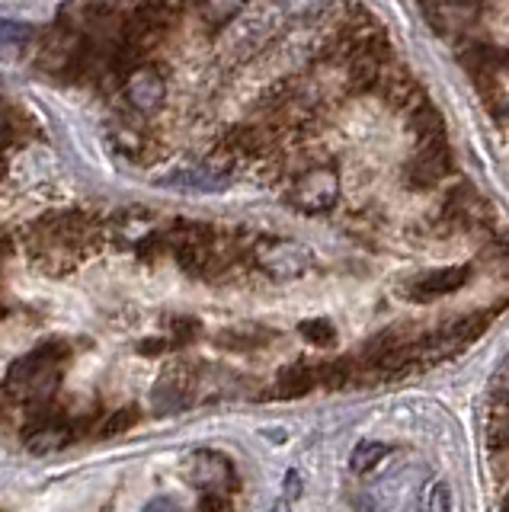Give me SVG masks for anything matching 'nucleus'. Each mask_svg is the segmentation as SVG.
<instances>
[{
    "mask_svg": "<svg viewBox=\"0 0 509 512\" xmlns=\"http://www.w3.org/2000/svg\"><path fill=\"white\" fill-rule=\"evenodd\" d=\"M298 333L314 346H330L333 340H337V330H333V324H330V320H321V317L305 320V324L298 327Z\"/></svg>",
    "mask_w": 509,
    "mask_h": 512,
    "instance_id": "nucleus-19",
    "label": "nucleus"
},
{
    "mask_svg": "<svg viewBox=\"0 0 509 512\" xmlns=\"http://www.w3.org/2000/svg\"><path fill=\"white\" fill-rule=\"evenodd\" d=\"M449 170H452V151H449V144H445V138L439 135V138H429L420 144L417 157H413L407 167V180L417 189H429V186H436Z\"/></svg>",
    "mask_w": 509,
    "mask_h": 512,
    "instance_id": "nucleus-6",
    "label": "nucleus"
},
{
    "mask_svg": "<svg viewBox=\"0 0 509 512\" xmlns=\"http://www.w3.org/2000/svg\"><path fill=\"white\" fill-rule=\"evenodd\" d=\"M333 0H282V10L285 16H292V20H311V16L324 13Z\"/></svg>",
    "mask_w": 509,
    "mask_h": 512,
    "instance_id": "nucleus-20",
    "label": "nucleus"
},
{
    "mask_svg": "<svg viewBox=\"0 0 509 512\" xmlns=\"http://www.w3.org/2000/svg\"><path fill=\"white\" fill-rule=\"evenodd\" d=\"M253 263L273 279H298L311 266V250L289 237H260L253 244Z\"/></svg>",
    "mask_w": 509,
    "mask_h": 512,
    "instance_id": "nucleus-3",
    "label": "nucleus"
},
{
    "mask_svg": "<svg viewBox=\"0 0 509 512\" xmlns=\"http://www.w3.org/2000/svg\"><path fill=\"white\" fill-rule=\"evenodd\" d=\"M247 7V0H202L199 10H202V20L209 23L212 29L228 26L237 13Z\"/></svg>",
    "mask_w": 509,
    "mask_h": 512,
    "instance_id": "nucleus-16",
    "label": "nucleus"
},
{
    "mask_svg": "<svg viewBox=\"0 0 509 512\" xmlns=\"http://www.w3.org/2000/svg\"><path fill=\"white\" fill-rule=\"evenodd\" d=\"M93 228L90 221L81 215H58L42 221L36 228V240H33V260L45 269L65 272L71 269L90 247Z\"/></svg>",
    "mask_w": 509,
    "mask_h": 512,
    "instance_id": "nucleus-2",
    "label": "nucleus"
},
{
    "mask_svg": "<svg viewBox=\"0 0 509 512\" xmlns=\"http://www.w3.org/2000/svg\"><path fill=\"white\" fill-rule=\"evenodd\" d=\"M141 512H183V509H180V503L167 500V496H154L151 503H145V509H141Z\"/></svg>",
    "mask_w": 509,
    "mask_h": 512,
    "instance_id": "nucleus-23",
    "label": "nucleus"
},
{
    "mask_svg": "<svg viewBox=\"0 0 509 512\" xmlns=\"http://www.w3.org/2000/svg\"><path fill=\"white\" fill-rule=\"evenodd\" d=\"M161 186L177 189V192H218L228 186V176L218 173L212 167H199V170H177L161 180Z\"/></svg>",
    "mask_w": 509,
    "mask_h": 512,
    "instance_id": "nucleus-11",
    "label": "nucleus"
},
{
    "mask_svg": "<svg viewBox=\"0 0 509 512\" xmlns=\"http://www.w3.org/2000/svg\"><path fill=\"white\" fill-rule=\"evenodd\" d=\"M36 39V32L23 23H7L0 20V52L4 55H20L26 52V45Z\"/></svg>",
    "mask_w": 509,
    "mask_h": 512,
    "instance_id": "nucleus-17",
    "label": "nucleus"
},
{
    "mask_svg": "<svg viewBox=\"0 0 509 512\" xmlns=\"http://www.w3.org/2000/svg\"><path fill=\"white\" fill-rule=\"evenodd\" d=\"M125 96L138 112H157L164 106V96H167V84L157 68L151 64H141L135 68L129 77H125Z\"/></svg>",
    "mask_w": 509,
    "mask_h": 512,
    "instance_id": "nucleus-8",
    "label": "nucleus"
},
{
    "mask_svg": "<svg viewBox=\"0 0 509 512\" xmlns=\"http://www.w3.org/2000/svg\"><path fill=\"white\" fill-rule=\"evenodd\" d=\"M317 384V368L311 365H285L273 381V397L276 400H298L305 397Z\"/></svg>",
    "mask_w": 509,
    "mask_h": 512,
    "instance_id": "nucleus-12",
    "label": "nucleus"
},
{
    "mask_svg": "<svg viewBox=\"0 0 509 512\" xmlns=\"http://www.w3.org/2000/svg\"><path fill=\"white\" fill-rule=\"evenodd\" d=\"M295 493H301V474L289 471V474H285V500H292Z\"/></svg>",
    "mask_w": 509,
    "mask_h": 512,
    "instance_id": "nucleus-24",
    "label": "nucleus"
},
{
    "mask_svg": "<svg viewBox=\"0 0 509 512\" xmlns=\"http://www.w3.org/2000/svg\"><path fill=\"white\" fill-rule=\"evenodd\" d=\"M269 340V333L266 330H257V327H250L247 330H228V333H218V343H225L231 349H257Z\"/></svg>",
    "mask_w": 509,
    "mask_h": 512,
    "instance_id": "nucleus-18",
    "label": "nucleus"
},
{
    "mask_svg": "<svg viewBox=\"0 0 509 512\" xmlns=\"http://www.w3.org/2000/svg\"><path fill=\"white\" fill-rule=\"evenodd\" d=\"M23 442L33 455H52L71 442V426L61 420H42L23 432Z\"/></svg>",
    "mask_w": 509,
    "mask_h": 512,
    "instance_id": "nucleus-10",
    "label": "nucleus"
},
{
    "mask_svg": "<svg viewBox=\"0 0 509 512\" xmlns=\"http://www.w3.org/2000/svg\"><path fill=\"white\" fill-rule=\"evenodd\" d=\"M490 400L493 404H509V356L497 365L490 378Z\"/></svg>",
    "mask_w": 509,
    "mask_h": 512,
    "instance_id": "nucleus-22",
    "label": "nucleus"
},
{
    "mask_svg": "<svg viewBox=\"0 0 509 512\" xmlns=\"http://www.w3.org/2000/svg\"><path fill=\"white\" fill-rule=\"evenodd\" d=\"M484 439L493 452H509V404H493Z\"/></svg>",
    "mask_w": 509,
    "mask_h": 512,
    "instance_id": "nucleus-15",
    "label": "nucleus"
},
{
    "mask_svg": "<svg viewBox=\"0 0 509 512\" xmlns=\"http://www.w3.org/2000/svg\"><path fill=\"white\" fill-rule=\"evenodd\" d=\"M273 512H292V503L289 500H285V496H282V500L276 503V509Z\"/></svg>",
    "mask_w": 509,
    "mask_h": 512,
    "instance_id": "nucleus-26",
    "label": "nucleus"
},
{
    "mask_svg": "<svg viewBox=\"0 0 509 512\" xmlns=\"http://www.w3.org/2000/svg\"><path fill=\"white\" fill-rule=\"evenodd\" d=\"M340 199V176L333 167H311L289 189V202L305 215H324Z\"/></svg>",
    "mask_w": 509,
    "mask_h": 512,
    "instance_id": "nucleus-4",
    "label": "nucleus"
},
{
    "mask_svg": "<svg viewBox=\"0 0 509 512\" xmlns=\"http://www.w3.org/2000/svg\"><path fill=\"white\" fill-rule=\"evenodd\" d=\"M388 455V445L385 442H375V439H365L353 448V455H349V471L353 474H372L381 461Z\"/></svg>",
    "mask_w": 509,
    "mask_h": 512,
    "instance_id": "nucleus-13",
    "label": "nucleus"
},
{
    "mask_svg": "<svg viewBox=\"0 0 509 512\" xmlns=\"http://www.w3.org/2000/svg\"><path fill=\"white\" fill-rule=\"evenodd\" d=\"M471 279V269L468 266H445V269H433V272H423L420 279H413L407 285V295L413 301H433V298H445L458 292L461 285Z\"/></svg>",
    "mask_w": 509,
    "mask_h": 512,
    "instance_id": "nucleus-9",
    "label": "nucleus"
},
{
    "mask_svg": "<svg viewBox=\"0 0 509 512\" xmlns=\"http://www.w3.org/2000/svg\"><path fill=\"white\" fill-rule=\"evenodd\" d=\"M481 7L477 0H423V16L426 23L433 26L439 36H455V32H465Z\"/></svg>",
    "mask_w": 509,
    "mask_h": 512,
    "instance_id": "nucleus-7",
    "label": "nucleus"
},
{
    "mask_svg": "<svg viewBox=\"0 0 509 512\" xmlns=\"http://www.w3.org/2000/svg\"><path fill=\"white\" fill-rule=\"evenodd\" d=\"M68 359L71 349L65 343H45L33 352H26L23 359L10 365L4 391L13 400H20V404H45V400L55 397Z\"/></svg>",
    "mask_w": 509,
    "mask_h": 512,
    "instance_id": "nucleus-1",
    "label": "nucleus"
},
{
    "mask_svg": "<svg viewBox=\"0 0 509 512\" xmlns=\"http://www.w3.org/2000/svg\"><path fill=\"white\" fill-rule=\"evenodd\" d=\"M7 135H10V122H7V116H4V109H0V148L7 144Z\"/></svg>",
    "mask_w": 509,
    "mask_h": 512,
    "instance_id": "nucleus-25",
    "label": "nucleus"
},
{
    "mask_svg": "<svg viewBox=\"0 0 509 512\" xmlns=\"http://www.w3.org/2000/svg\"><path fill=\"white\" fill-rule=\"evenodd\" d=\"M426 512H455V500H452V490L445 480H436L429 484L426 490Z\"/></svg>",
    "mask_w": 509,
    "mask_h": 512,
    "instance_id": "nucleus-21",
    "label": "nucleus"
},
{
    "mask_svg": "<svg viewBox=\"0 0 509 512\" xmlns=\"http://www.w3.org/2000/svg\"><path fill=\"white\" fill-rule=\"evenodd\" d=\"M410 128L417 132V138L423 144L429 138H439L442 135V116L426 100H420V103L410 106Z\"/></svg>",
    "mask_w": 509,
    "mask_h": 512,
    "instance_id": "nucleus-14",
    "label": "nucleus"
},
{
    "mask_svg": "<svg viewBox=\"0 0 509 512\" xmlns=\"http://www.w3.org/2000/svg\"><path fill=\"white\" fill-rule=\"evenodd\" d=\"M189 480L205 490V493H215V496H228L237 487V471L234 464L218 455V452H199L189 458V468H186Z\"/></svg>",
    "mask_w": 509,
    "mask_h": 512,
    "instance_id": "nucleus-5",
    "label": "nucleus"
},
{
    "mask_svg": "<svg viewBox=\"0 0 509 512\" xmlns=\"http://www.w3.org/2000/svg\"><path fill=\"white\" fill-rule=\"evenodd\" d=\"M503 512H509V500H506V506H503Z\"/></svg>",
    "mask_w": 509,
    "mask_h": 512,
    "instance_id": "nucleus-27",
    "label": "nucleus"
}]
</instances>
